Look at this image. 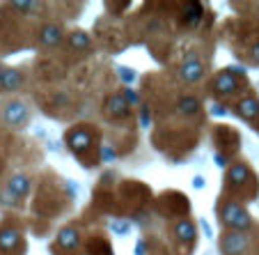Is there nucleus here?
I'll return each instance as SVG.
<instances>
[{
    "label": "nucleus",
    "mask_w": 259,
    "mask_h": 255,
    "mask_svg": "<svg viewBox=\"0 0 259 255\" xmlns=\"http://www.w3.org/2000/svg\"><path fill=\"white\" fill-rule=\"evenodd\" d=\"M220 223L230 228L232 232H245L252 226V218L239 202H225L223 209H220Z\"/></svg>",
    "instance_id": "obj_1"
},
{
    "label": "nucleus",
    "mask_w": 259,
    "mask_h": 255,
    "mask_svg": "<svg viewBox=\"0 0 259 255\" xmlns=\"http://www.w3.org/2000/svg\"><path fill=\"white\" fill-rule=\"evenodd\" d=\"M3 122L12 129H23L30 122V108L21 99H12L3 108Z\"/></svg>",
    "instance_id": "obj_2"
},
{
    "label": "nucleus",
    "mask_w": 259,
    "mask_h": 255,
    "mask_svg": "<svg viewBox=\"0 0 259 255\" xmlns=\"http://www.w3.org/2000/svg\"><path fill=\"white\" fill-rule=\"evenodd\" d=\"M248 248V235L245 232H225V237L220 239V250L223 255H241Z\"/></svg>",
    "instance_id": "obj_3"
},
{
    "label": "nucleus",
    "mask_w": 259,
    "mask_h": 255,
    "mask_svg": "<svg viewBox=\"0 0 259 255\" xmlns=\"http://www.w3.org/2000/svg\"><path fill=\"white\" fill-rule=\"evenodd\" d=\"M67 145L73 154L88 152V150L92 148V133H90V129H85V127L71 129V131L67 133Z\"/></svg>",
    "instance_id": "obj_4"
},
{
    "label": "nucleus",
    "mask_w": 259,
    "mask_h": 255,
    "mask_svg": "<svg viewBox=\"0 0 259 255\" xmlns=\"http://www.w3.org/2000/svg\"><path fill=\"white\" fill-rule=\"evenodd\" d=\"M202 74H204V64H202V60L197 58L195 53H188L186 58H184V62H181L179 76L186 81V83H197V81L202 79Z\"/></svg>",
    "instance_id": "obj_5"
},
{
    "label": "nucleus",
    "mask_w": 259,
    "mask_h": 255,
    "mask_svg": "<svg viewBox=\"0 0 259 255\" xmlns=\"http://www.w3.org/2000/svg\"><path fill=\"white\" fill-rule=\"evenodd\" d=\"M236 90H239V81H236V76H232L230 71H223V74H218L213 79V92L218 94V97H230Z\"/></svg>",
    "instance_id": "obj_6"
},
{
    "label": "nucleus",
    "mask_w": 259,
    "mask_h": 255,
    "mask_svg": "<svg viewBox=\"0 0 259 255\" xmlns=\"http://www.w3.org/2000/svg\"><path fill=\"white\" fill-rule=\"evenodd\" d=\"M23 81H25V76H23L21 69L5 67V74H3V79H0V90H3V92H14V90H21Z\"/></svg>",
    "instance_id": "obj_7"
},
{
    "label": "nucleus",
    "mask_w": 259,
    "mask_h": 255,
    "mask_svg": "<svg viewBox=\"0 0 259 255\" xmlns=\"http://www.w3.org/2000/svg\"><path fill=\"white\" fill-rule=\"evenodd\" d=\"M128 103H126V99H124V94H113V97H108V101H106V113L110 115L113 120H124V118H128Z\"/></svg>",
    "instance_id": "obj_8"
},
{
    "label": "nucleus",
    "mask_w": 259,
    "mask_h": 255,
    "mask_svg": "<svg viewBox=\"0 0 259 255\" xmlns=\"http://www.w3.org/2000/svg\"><path fill=\"white\" fill-rule=\"evenodd\" d=\"M7 193H12L16 200L25 198L30 193V177L28 175H21V172L12 175V179L7 181Z\"/></svg>",
    "instance_id": "obj_9"
},
{
    "label": "nucleus",
    "mask_w": 259,
    "mask_h": 255,
    "mask_svg": "<svg viewBox=\"0 0 259 255\" xmlns=\"http://www.w3.org/2000/svg\"><path fill=\"white\" fill-rule=\"evenodd\" d=\"M78 244H80V235H78V230H76L73 226H67V228H62V230L58 232V246L60 248L73 250Z\"/></svg>",
    "instance_id": "obj_10"
},
{
    "label": "nucleus",
    "mask_w": 259,
    "mask_h": 255,
    "mask_svg": "<svg viewBox=\"0 0 259 255\" xmlns=\"http://www.w3.org/2000/svg\"><path fill=\"white\" fill-rule=\"evenodd\" d=\"M39 42L44 46H58L62 42V28L58 23H46L39 30Z\"/></svg>",
    "instance_id": "obj_11"
},
{
    "label": "nucleus",
    "mask_w": 259,
    "mask_h": 255,
    "mask_svg": "<svg viewBox=\"0 0 259 255\" xmlns=\"http://www.w3.org/2000/svg\"><path fill=\"white\" fill-rule=\"evenodd\" d=\"M21 244V232L16 228H3L0 230V250H14Z\"/></svg>",
    "instance_id": "obj_12"
},
{
    "label": "nucleus",
    "mask_w": 259,
    "mask_h": 255,
    "mask_svg": "<svg viewBox=\"0 0 259 255\" xmlns=\"http://www.w3.org/2000/svg\"><path fill=\"white\" fill-rule=\"evenodd\" d=\"M236 113L241 115L243 120H254L259 115V101L252 97H245L236 103Z\"/></svg>",
    "instance_id": "obj_13"
},
{
    "label": "nucleus",
    "mask_w": 259,
    "mask_h": 255,
    "mask_svg": "<svg viewBox=\"0 0 259 255\" xmlns=\"http://www.w3.org/2000/svg\"><path fill=\"white\" fill-rule=\"evenodd\" d=\"M248 177H250L248 166H243V163H234V166L230 168V172H227V184H230L232 189H236V187H241V184H245Z\"/></svg>",
    "instance_id": "obj_14"
},
{
    "label": "nucleus",
    "mask_w": 259,
    "mask_h": 255,
    "mask_svg": "<svg viewBox=\"0 0 259 255\" xmlns=\"http://www.w3.org/2000/svg\"><path fill=\"white\" fill-rule=\"evenodd\" d=\"M202 14H204V10H202L200 3H195V0H188L186 5H184V21H186V25H197L202 19Z\"/></svg>",
    "instance_id": "obj_15"
},
{
    "label": "nucleus",
    "mask_w": 259,
    "mask_h": 255,
    "mask_svg": "<svg viewBox=\"0 0 259 255\" xmlns=\"http://www.w3.org/2000/svg\"><path fill=\"white\" fill-rule=\"evenodd\" d=\"M175 237L179 241H184V244H191V241L195 239V226H193L191 221H186V218H184V221H179L175 226Z\"/></svg>",
    "instance_id": "obj_16"
},
{
    "label": "nucleus",
    "mask_w": 259,
    "mask_h": 255,
    "mask_svg": "<svg viewBox=\"0 0 259 255\" xmlns=\"http://www.w3.org/2000/svg\"><path fill=\"white\" fill-rule=\"evenodd\" d=\"M67 42L73 51H88L90 49V37H88V32H83V30H73V32H69Z\"/></svg>",
    "instance_id": "obj_17"
},
{
    "label": "nucleus",
    "mask_w": 259,
    "mask_h": 255,
    "mask_svg": "<svg viewBox=\"0 0 259 255\" xmlns=\"http://www.w3.org/2000/svg\"><path fill=\"white\" fill-rule=\"evenodd\" d=\"M177 111L181 115H195L200 111V99L197 97H181L179 103H177Z\"/></svg>",
    "instance_id": "obj_18"
},
{
    "label": "nucleus",
    "mask_w": 259,
    "mask_h": 255,
    "mask_svg": "<svg viewBox=\"0 0 259 255\" xmlns=\"http://www.w3.org/2000/svg\"><path fill=\"white\" fill-rule=\"evenodd\" d=\"M16 12H23V14H37L41 10L39 3H30V0H21V3H12Z\"/></svg>",
    "instance_id": "obj_19"
},
{
    "label": "nucleus",
    "mask_w": 259,
    "mask_h": 255,
    "mask_svg": "<svg viewBox=\"0 0 259 255\" xmlns=\"http://www.w3.org/2000/svg\"><path fill=\"white\" fill-rule=\"evenodd\" d=\"M124 99H126V103H128V106H131V103H138V94L133 92L131 88H126V90H124Z\"/></svg>",
    "instance_id": "obj_20"
},
{
    "label": "nucleus",
    "mask_w": 259,
    "mask_h": 255,
    "mask_svg": "<svg viewBox=\"0 0 259 255\" xmlns=\"http://www.w3.org/2000/svg\"><path fill=\"white\" fill-rule=\"evenodd\" d=\"M147 120H149V113H147V108H142V124L147 127Z\"/></svg>",
    "instance_id": "obj_21"
},
{
    "label": "nucleus",
    "mask_w": 259,
    "mask_h": 255,
    "mask_svg": "<svg viewBox=\"0 0 259 255\" xmlns=\"http://www.w3.org/2000/svg\"><path fill=\"white\" fill-rule=\"evenodd\" d=\"M215 163H218V166H225L227 159H225V157H220V154H218V157H215Z\"/></svg>",
    "instance_id": "obj_22"
},
{
    "label": "nucleus",
    "mask_w": 259,
    "mask_h": 255,
    "mask_svg": "<svg viewBox=\"0 0 259 255\" xmlns=\"http://www.w3.org/2000/svg\"><path fill=\"white\" fill-rule=\"evenodd\" d=\"M136 255H145V241H140V244H138V253Z\"/></svg>",
    "instance_id": "obj_23"
},
{
    "label": "nucleus",
    "mask_w": 259,
    "mask_h": 255,
    "mask_svg": "<svg viewBox=\"0 0 259 255\" xmlns=\"http://www.w3.org/2000/svg\"><path fill=\"white\" fill-rule=\"evenodd\" d=\"M254 60H259V46L254 49Z\"/></svg>",
    "instance_id": "obj_24"
},
{
    "label": "nucleus",
    "mask_w": 259,
    "mask_h": 255,
    "mask_svg": "<svg viewBox=\"0 0 259 255\" xmlns=\"http://www.w3.org/2000/svg\"><path fill=\"white\" fill-rule=\"evenodd\" d=\"M3 74H5V67H3V64H0V79H3Z\"/></svg>",
    "instance_id": "obj_25"
}]
</instances>
